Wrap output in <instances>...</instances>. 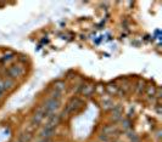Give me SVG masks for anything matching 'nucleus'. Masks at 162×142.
<instances>
[{
	"instance_id": "nucleus-12",
	"label": "nucleus",
	"mask_w": 162,
	"mask_h": 142,
	"mask_svg": "<svg viewBox=\"0 0 162 142\" xmlns=\"http://www.w3.org/2000/svg\"><path fill=\"white\" fill-rule=\"evenodd\" d=\"M31 139H32V135H31L29 132H22V134L20 135V137H18V140L22 142H29Z\"/></svg>"
},
{
	"instance_id": "nucleus-5",
	"label": "nucleus",
	"mask_w": 162,
	"mask_h": 142,
	"mask_svg": "<svg viewBox=\"0 0 162 142\" xmlns=\"http://www.w3.org/2000/svg\"><path fill=\"white\" fill-rule=\"evenodd\" d=\"M14 88V81L11 79H2L0 80V94H4L6 90H10Z\"/></svg>"
},
{
	"instance_id": "nucleus-7",
	"label": "nucleus",
	"mask_w": 162,
	"mask_h": 142,
	"mask_svg": "<svg viewBox=\"0 0 162 142\" xmlns=\"http://www.w3.org/2000/svg\"><path fill=\"white\" fill-rule=\"evenodd\" d=\"M60 119H61V117L60 115H57V114H54V115H51L50 117V119H49V122L47 123V125L48 127H51V129H55L57 124L60 123Z\"/></svg>"
},
{
	"instance_id": "nucleus-9",
	"label": "nucleus",
	"mask_w": 162,
	"mask_h": 142,
	"mask_svg": "<svg viewBox=\"0 0 162 142\" xmlns=\"http://www.w3.org/2000/svg\"><path fill=\"white\" fill-rule=\"evenodd\" d=\"M54 131H55V129H51V127L45 126V127H44V130L40 132V135H42V137H45V139H48V137H50V136L54 134Z\"/></svg>"
},
{
	"instance_id": "nucleus-3",
	"label": "nucleus",
	"mask_w": 162,
	"mask_h": 142,
	"mask_svg": "<svg viewBox=\"0 0 162 142\" xmlns=\"http://www.w3.org/2000/svg\"><path fill=\"white\" fill-rule=\"evenodd\" d=\"M6 73H7L9 79H16L20 78L25 73V68L21 64H14V66H11V67L7 68Z\"/></svg>"
},
{
	"instance_id": "nucleus-14",
	"label": "nucleus",
	"mask_w": 162,
	"mask_h": 142,
	"mask_svg": "<svg viewBox=\"0 0 162 142\" xmlns=\"http://www.w3.org/2000/svg\"><path fill=\"white\" fill-rule=\"evenodd\" d=\"M144 89H145V83H144L143 80H140V81L138 83V88H137L138 94H142V93L144 91Z\"/></svg>"
},
{
	"instance_id": "nucleus-11",
	"label": "nucleus",
	"mask_w": 162,
	"mask_h": 142,
	"mask_svg": "<svg viewBox=\"0 0 162 142\" xmlns=\"http://www.w3.org/2000/svg\"><path fill=\"white\" fill-rule=\"evenodd\" d=\"M102 108H104V110L114 108V102H112L110 98H105V100L102 101Z\"/></svg>"
},
{
	"instance_id": "nucleus-18",
	"label": "nucleus",
	"mask_w": 162,
	"mask_h": 142,
	"mask_svg": "<svg viewBox=\"0 0 162 142\" xmlns=\"http://www.w3.org/2000/svg\"><path fill=\"white\" fill-rule=\"evenodd\" d=\"M16 142H22V141H20V140H18V141H16Z\"/></svg>"
},
{
	"instance_id": "nucleus-15",
	"label": "nucleus",
	"mask_w": 162,
	"mask_h": 142,
	"mask_svg": "<svg viewBox=\"0 0 162 142\" xmlns=\"http://www.w3.org/2000/svg\"><path fill=\"white\" fill-rule=\"evenodd\" d=\"M107 90H109V93H110V94H114V93H117V91L119 90V88H118V86H116V85L110 84V85L107 86Z\"/></svg>"
},
{
	"instance_id": "nucleus-13",
	"label": "nucleus",
	"mask_w": 162,
	"mask_h": 142,
	"mask_svg": "<svg viewBox=\"0 0 162 142\" xmlns=\"http://www.w3.org/2000/svg\"><path fill=\"white\" fill-rule=\"evenodd\" d=\"M14 56H15V54L14 52H7V54H5L2 57H1V63H6V62H9L10 60H12L14 58Z\"/></svg>"
},
{
	"instance_id": "nucleus-1",
	"label": "nucleus",
	"mask_w": 162,
	"mask_h": 142,
	"mask_svg": "<svg viewBox=\"0 0 162 142\" xmlns=\"http://www.w3.org/2000/svg\"><path fill=\"white\" fill-rule=\"evenodd\" d=\"M61 95L62 94H59V93H55V91H54V94L51 95V97L47 100V102H45V105H44V110H45L47 115L54 113L55 110L60 107V98H61Z\"/></svg>"
},
{
	"instance_id": "nucleus-17",
	"label": "nucleus",
	"mask_w": 162,
	"mask_h": 142,
	"mask_svg": "<svg viewBox=\"0 0 162 142\" xmlns=\"http://www.w3.org/2000/svg\"><path fill=\"white\" fill-rule=\"evenodd\" d=\"M123 124H124V125H123L124 129H129L130 127V120H124V122H123Z\"/></svg>"
},
{
	"instance_id": "nucleus-6",
	"label": "nucleus",
	"mask_w": 162,
	"mask_h": 142,
	"mask_svg": "<svg viewBox=\"0 0 162 142\" xmlns=\"http://www.w3.org/2000/svg\"><path fill=\"white\" fill-rule=\"evenodd\" d=\"M94 89H95L94 85H81L78 89V93H81L84 96H90L92 93L94 91Z\"/></svg>"
},
{
	"instance_id": "nucleus-4",
	"label": "nucleus",
	"mask_w": 162,
	"mask_h": 142,
	"mask_svg": "<svg viewBox=\"0 0 162 142\" xmlns=\"http://www.w3.org/2000/svg\"><path fill=\"white\" fill-rule=\"evenodd\" d=\"M45 117H47V113H45L44 107H39L38 110H35L34 115H33L32 124H33V125H39V124L42 123V120H43Z\"/></svg>"
},
{
	"instance_id": "nucleus-8",
	"label": "nucleus",
	"mask_w": 162,
	"mask_h": 142,
	"mask_svg": "<svg viewBox=\"0 0 162 142\" xmlns=\"http://www.w3.org/2000/svg\"><path fill=\"white\" fill-rule=\"evenodd\" d=\"M121 117H122V108H121V106H116V107L114 106V108H112V119L117 120Z\"/></svg>"
},
{
	"instance_id": "nucleus-10",
	"label": "nucleus",
	"mask_w": 162,
	"mask_h": 142,
	"mask_svg": "<svg viewBox=\"0 0 162 142\" xmlns=\"http://www.w3.org/2000/svg\"><path fill=\"white\" fill-rule=\"evenodd\" d=\"M54 89H55V93L62 94V91L65 90V83H64V81H56Z\"/></svg>"
},
{
	"instance_id": "nucleus-2",
	"label": "nucleus",
	"mask_w": 162,
	"mask_h": 142,
	"mask_svg": "<svg viewBox=\"0 0 162 142\" xmlns=\"http://www.w3.org/2000/svg\"><path fill=\"white\" fill-rule=\"evenodd\" d=\"M82 106H83V101H82L79 97H72V98L68 101V103L66 105L65 110L62 112V115H64V117H68V115L76 113Z\"/></svg>"
},
{
	"instance_id": "nucleus-19",
	"label": "nucleus",
	"mask_w": 162,
	"mask_h": 142,
	"mask_svg": "<svg viewBox=\"0 0 162 142\" xmlns=\"http://www.w3.org/2000/svg\"><path fill=\"white\" fill-rule=\"evenodd\" d=\"M1 95H2V94H0V97H1Z\"/></svg>"
},
{
	"instance_id": "nucleus-16",
	"label": "nucleus",
	"mask_w": 162,
	"mask_h": 142,
	"mask_svg": "<svg viewBox=\"0 0 162 142\" xmlns=\"http://www.w3.org/2000/svg\"><path fill=\"white\" fill-rule=\"evenodd\" d=\"M155 94H156V88L152 85L147 86V96H155Z\"/></svg>"
}]
</instances>
